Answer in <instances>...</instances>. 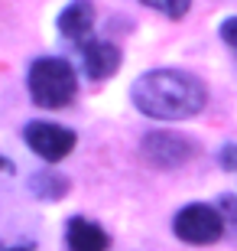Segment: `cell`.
Here are the masks:
<instances>
[{"label": "cell", "mask_w": 237, "mask_h": 251, "mask_svg": "<svg viewBox=\"0 0 237 251\" xmlns=\"http://www.w3.org/2000/svg\"><path fill=\"white\" fill-rule=\"evenodd\" d=\"M130 101L140 114L156 121H185L205 111L208 92L185 69H153L140 75L130 88Z\"/></svg>", "instance_id": "cell-1"}, {"label": "cell", "mask_w": 237, "mask_h": 251, "mask_svg": "<svg viewBox=\"0 0 237 251\" xmlns=\"http://www.w3.org/2000/svg\"><path fill=\"white\" fill-rule=\"evenodd\" d=\"M26 88H29V98L39 108H68L75 101V95H78L75 65L68 59H59V56L36 59V62L29 65Z\"/></svg>", "instance_id": "cell-2"}, {"label": "cell", "mask_w": 237, "mask_h": 251, "mask_svg": "<svg viewBox=\"0 0 237 251\" xmlns=\"http://www.w3.org/2000/svg\"><path fill=\"white\" fill-rule=\"evenodd\" d=\"M172 232L182 238L185 245H215L224 235V215L215 205L192 202L179 209L172 219Z\"/></svg>", "instance_id": "cell-3"}, {"label": "cell", "mask_w": 237, "mask_h": 251, "mask_svg": "<svg viewBox=\"0 0 237 251\" xmlns=\"http://www.w3.org/2000/svg\"><path fill=\"white\" fill-rule=\"evenodd\" d=\"M140 150H143V160L156 170H175L198 153L195 140L185 137V134H175V130H153V134H146Z\"/></svg>", "instance_id": "cell-4"}, {"label": "cell", "mask_w": 237, "mask_h": 251, "mask_svg": "<svg viewBox=\"0 0 237 251\" xmlns=\"http://www.w3.org/2000/svg\"><path fill=\"white\" fill-rule=\"evenodd\" d=\"M23 140H26V147L33 150L39 160H46V163L65 160L75 150V144H78L75 130L62 127V124H55V121H29L26 127H23Z\"/></svg>", "instance_id": "cell-5"}, {"label": "cell", "mask_w": 237, "mask_h": 251, "mask_svg": "<svg viewBox=\"0 0 237 251\" xmlns=\"http://www.w3.org/2000/svg\"><path fill=\"white\" fill-rule=\"evenodd\" d=\"M82 65L88 78L104 82L120 69V49L108 39H88V43H82Z\"/></svg>", "instance_id": "cell-6"}, {"label": "cell", "mask_w": 237, "mask_h": 251, "mask_svg": "<svg viewBox=\"0 0 237 251\" xmlns=\"http://www.w3.org/2000/svg\"><path fill=\"white\" fill-rule=\"evenodd\" d=\"M94 29V7L91 0H72L68 7L59 13V33L72 43H88Z\"/></svg>", "instance_id": "cell-7"}, {"label": "cell", "mask_w": 237, "mask_h": 251, "mask_svg": "<svg viewBox=\"0 0 237 251\" xmlns=\"http://www.w3.org/2000/svg\"><path fill=\"white\" fill-rule=\"evenodd\" d=\"M65 242H68V251H108L110 238L98 222H88L82 215H75L65 225Z\"/></svg>", "instance_id": "cell-8"}, {"label": "cell", "mask_w": 237, "mask_h": 251, "mask_svg": "<svg viewBox=\"0 0 237 251\" xmlns=\"http://www.w3.org/2000/svg\"><path fill=\"white\" fill-rule=\"evenodd\" d=\"M29 189L39 199H62L68 193V179L62 173H55V170H39L36 176L29 179Z\"/></svg>", "instance_id": "cell-9"}, {"label": "cell", "mask_w": 237, "mask_h": 251, "mask_svg": "<svg viewBox=\"0 0 237 251\" xmlns=\"http://www.w3.org/2000/svg\"><path fill=\"white\" fill-rule=\"evenodd\" d=\"M140 3H143V7H153L156 13H163V17H169V20H182L192 7V0H140Z\"/></svg>", "instance_id": "cell-10"}, {"label": "cell", "mask_w": 237, "mask_h": 251, "mask_svg": "<svg viewBox=\"0 0 237 251\" xmlns=\"http://www.w3.org/2000/svg\"><path fill=\"white\" fill-rule=\"evenodd\" d=\"M221 39H224V43L237 52V17H231V20L221 23Z\"/></svg>", "instance_id": "cell-11"}, {"label": "cell", "mask_w": 237, "mask_h": 251, "mask_svg": "<svg viewBox=\"0 0 237 251\" xmlns=\"http://www.w3.org/2000/svg\"><path fill=\"white\" fill-rule=\"evenodd\" d=\"M218 160H221V170H237V144H224Z\"/></svg>", "instance_id": "cell-12"}, {"label": "cell", "mask_w": 237, "mask_h": 251, "mask_svg": "<svg viewBox=\"0 0 237 251\" xmlns=\"http://www.w3.org/2000/svg\"><path fill=\"white\" fill-rule=\"evenodd\" d=\"M221 209H218V212L221 215H231V219H237V199H234V196H221Z\"/></svg>", "instance_id": "cell-13"}, {"label": "cell", "mask_w": 237, "mask_h": 251, "mask_svg": "<svg viewBox=\"0 0 237 251\" xmlns=\"http://www.w3.org/2000/svg\"><path fill=\"white\" fill-rule=\"evenodd\" d=\"M0 173H13V163L7 157H0Z\"/></svg>", "instance_id": "cell-14"}, {"label": "cell", "mask_w": 237, "mask_h": 251, "mask_svg": "<svg viewBox=\"0 0 237 251\" xmlns=\"http://www.w3.org/2000/svg\"><path fill=\"white\" fill-rule=\"evenodd\" d=\"M0 251H33V245H23V248H0Z\"/></svg>", "instance_id": "cell-15"}]
</instances>
